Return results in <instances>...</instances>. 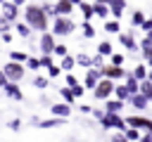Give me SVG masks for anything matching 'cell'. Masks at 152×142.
I'll return each mask as SVG.
<instances>
[{
  "instance_id": "6da1fadb",
  "label": "cell",
  "mask_w": 152,
  "mask_h": 142,
  "mask_svg": "<svg viewBox=\"0 0 152 142\" xmlns=\"http://www.w3.org/2000/svg\"><path fill=\"white\" fill-rule=\"evenodd\" d=\"M24 24L31 28V31H40V33H48V14L43 12V7L38 2H28L26 9H24Z\"/></svg>"
},
{
  "instance_id": "7a4b0ae2",
  "label": "cell",
  "mask_w": 152,
  "mask_h": 142,
  "mask_svg": "<svg viewBox=\"0 0 152 142\" xmlns=\"http://www.w3.org/2000/svg\"><path fill=\"white\" fill-rule=\"evenodd\" d=\"M76 31V21L71 17H57L52 19V36H71Z\"/></svg>"
},
{
  "instance_id": "3957f363",
  "label": "cell",
  "mask_w": 152,
  "mask_h": 142,
  "mask_svg": "<svg viewBox=\"0 0 152 142\" xmlns=\"http://www.w3.org/2000/svg\"><path fill=\"white\" fill-rule=\"evenodd\" d=\"M126 125H128V128L140 130L142 135H145V133H147V135H152V118H147V116L131 114V116H126Z\"/></svg>"
},
{
  "instance_id": "277c9868",
  "label": "cell",
  "mask_w": 152,
  "mask_h": 142,
  "mask_svg": "<svg viewBox=\"0 0 152 142\" xmlns=\"http://www.w3.org/2000/svg\"><path fill=\"white\" fill-rule=\"evenodd\" d=\"M100 123H102V128H104V130H112V128H114V130H119V133H126V130H128L126 118H124V116H119V114H107V111H104V118H102Z\"/></svg>"
},
{
  "instance_id": "5b68a950",
  "label": "cell",
  "mask_w": 152,
  "mask_h": 142,
  "mask_svg": "<svg viewBox=\"0 0 152 142\" xmlns=\"http://www.w3.org/2000/svg\"><path fill=\"white\" fill-rule=\"evenodd\" d=\"M2 73L7 76V80H10V83H19V80L24 78L26 69H24V64H14V62H7V64L2 66Z\"/></svg>"
},
{
  "instance_id": "8992f818",
  "label": "cell",
  "mask_w": 152,
  "mask_h": 142,
  "mask_svg": "<svg viewBox=\"0 0 152 142\" xmlns=\"http://www.w3.org/2000/svg\"><path fill=\"white\" fill-rule=\"evenodd\" d=\"M100 73H102V78H107V80H124L126 76H128V71L126 69H121V66H112V64H104L102 69H100Z\"/></svg>"
},
{
  "instance_id": "52a82bcc",
  "label": "cell",
  "mask_w": 152,
  "mask_h": 142,
  "mask_svg": "<svg viewBox=\"0 0 152 142\" xmlns=\"http://www.w3.org/2000/svg\"><path fill=\"white\" fill-rule=\"evenodd\" d=\"M114 88H116V85H114L112 80L102 78V80L97 83V88L93 90V97H95V99H102V102H107V99H109V95H114Z\"/></svg>"
},
{
  "instance_id": "ba28073f",
  "label": "cell",
  "mask_w": 152,
  "mask_h": 142,
  "mask_svg": "<svg viewBox=\"0 0 152 142\" xmlns=\"http://www.w3.org/2000/svg\"><path fill=\"white\" fill-rule=\"evenodd\" d=\"M100 80H102V73H100V69H88L81 83H83V88H86V90H95Z\"/></svg>"
},
{
  "instance_id": "9c48e42d",
  "label": "cell",
  "mask_w": 152,
  "mask_h": 142,
  "mask_svg": "<svg viewBox=\"0 0 152 142\" xmlns=\"http://www.w3.org/2000/svg\"><path fill=\"white\" fill-rule=\"evenodd\" d=\"M55 36L52 33H43L40 36V43H38V47H40V54H52L55 52Z\"/></svg>"
},
{
  "instance_id": "30bf717a",
  "label": "cell",
  "mask_w": 152,
  "mask_h": 142,
  "mask_svg": "<svg viewBox=\"0 0 152 142\" xmlns=\"http://www.w3.org/2000/svg\"><path fill=\"white\" fill-rule=\"evenodd\" d=\"M107 7H109V14L119 21V17H121L124 9L128 7V2H126V0H107Z\"/></svg>"
},
{
  "instance_id": "8fae6325",
  "label": "cell",
  "mask_w": 152,
  "mask_h": 142,
  "mask_svg": "<svg viewBox=\"0 0 152 142\" xmlns=\"http://www.w3.org/2000/svg\"><path fill=\"white\" fill-rule=\"evenodd\" d=\"M0 7H2V14L14 24V19L19 17V5H17L14 0H12V2H10V0H5V2H0Z\"/></svg>"
},
{
  "instance_id": "7c38bea8",
  "label": "cell",
  "mask_w": 152,
  "mask_h": 142,
  "mask_svg": "<svg viewBox=\"0 0 152 142\" xmlns=\"http://www.w3.org/2000/svg\"><path fill=\"white\" fill-rule=\"evenodd\" d=\"M50 114H52L55 118L66 121V118H69V114H71V106H69V104H64V102H57V104H52V106H50Z\"/></svg>"
},
{
  "instance_id": "4fadbf2b",
  "label": "cell",
  "mask_w": 152,
  "mask_h": 142,
  "mask_svg": "<svg viewBox=\"0 0 152 142\" xmlns=\"http://www.w3.org/2000/svg\"><path fill=\"white\" fill-rule=\"evenodd\" d=\"M119 43H121V45H124L128 52L138 50V43H135V38H133V33H131V31H126V33L121 31V33H119Z\"/></svg>"
},
{
  "instance_id": "5bb4252c",
  "label": "cell",
  "mask_w": 152,
  "mask_h": 142,
  "mask_svg": "<svg viewBox=\"0 0 152 142\" xmlns=\"http://www.w3.org/2000/svg\"><path fill=\"white\" fill-rule=\"evenodd\" d=\"M74 5H76V2H71V0H57V2H55L57 17H69L71 9H74Z\"/></svg>"
},
{
  "instance_id": "9a60e30c",
  "label": "cell",
  "mask_w": 152,
  "mask_h": 142,
  "mask_svg": "<svg viewBox=\"0 0 152 142\" xmlns=\"http://www.w3.org/2000/svg\"><path fill=\"white\" fill-rule=\"evenodd\" d=\"M93 12H95V17H100V19H107V17H112V14H109V7H107V2H102V0H95V2H93Z\"/></svg>"
},
{
  "instance_id": "2e32d148",
  "label": "cell",
  "mask_w": 152,
  "mask_h": 142,
  "mask_svg": "<svg viewBox=\"0 0 152 142\" xmlns=\"http://www.w3.org/2000/svg\"><path fill=\"white\" fill-rule=\"evenodd\" d=\"M5 92H7V97H12V99H17V102L24 99V92H21V88H19L17 83H7V85H5Z\"/></svg>"
},
{
  "instance_id": "e0dca14e",
  "label": "cell",
  "mask_w": 152,
  "mask_h": 142,
  "mask_svg": "<svg viewBox=\"0 0 152 142\" xmlns=\"http://www.w3.org/2000/svg\"><path fill=\"white\" fill-rule=\"evenodd\" d=\"M124 85H126V90H128V92H131V97H133V95H138V92H140V83H138V80H135V78H133V76H131V71H128V76H126V78H124Z\"/></svg>"
},
{
  "instance_id": "ac0fdd59",
  "label": "cell",
  "mask_w": 152,
  "mask_h": 142,
  "mask_svg": "<svg viewBox=\"0 0 152 142\" xmlns=\"http://www.w3.org/2000/svg\"><path fill=\"white\" fill-rule=\"evenodd\" d=\"M76 66V57L74 54H66V57H62V62H59V69H62V73H71V69Z\"/></svg>"
},
{
  "instance_id": "d6986e66",
  "label": "cell",
  "mask_w": 152,
  "mask_h": 142,
  "mask_svg": "<svg viewBox=\"0 0 152 142\" xmlns=\"http://www.w3.org/2000/svg\"><path fill=\"white\" fill-rule=\"evenodd\" d=\"M147 71H150V69H147L145 64H138V66L131 71V76H133L138 83H142V80H147Z\"/></svg>"
},
{
  "instance_id": "ffe728a7",
  "label": "cell",
  "mask_w": 152,
  "mask_h": 142,
  "mask_svg": "<svg viewBox=\"0 0 152 142\" xmlns=\"http://www.w3.org/2000/svg\"><path fill=\"white\" fill-rule=\"evenodd\" d=\"M114 97H116L119 102H124V104H126V102L131 99V92L126 90V85H124V83H119V85L114 88Z\"/></svg>"
},
{
  "instance_id": "44dd1931",
  "label": "cell",
  "mask_w": 152,
  "mask_h": 142,
  "mask_svg": "<svg viewBox=\"0 0 152 142\" xmlns=\"http://www.w3.org/2000/svg\"><path fill=\"white\" fill-rule=\"evenodd\" d=\"M78 5V9L83 12V21H90L93 17H95V12H93V2H76Z\"/></svg>"
},
{
  "instance_id": "7402d4cb",
  "label": "cell",
  "mask_w": 152,
  "mask_h": 142,
  "mask_svg": "<svg viewBox=\"0 0 152 142\" xmlns=\"http://www.w3.org/2000/svg\"><path fill=\"white\" fill-rule=\"evenodd\" d=\"M28 57H31V54H26V52H21V50H12V52H10V62H14V64H26Z\"/></svg>"
},
{
  "instance_id": "603a6c76",
  "label": "cell",
  "mask_w": 152,
  "mask_h": 142,
  "mask_svg": "<svg viewBox=\"0 0 152 142\" xmlns=\"http://www.w3.org/2000/svg\"><path fill=\"white\" fill-rule=\"evenodd\" d=\"M74 57H76V66H83L86 71L93 69V57H90V54H83V52H81V54H74Z\"/></svg>"
},
{
  "instance_id": "cb8c5ba5",
  "label": "cell",
  "mask_w": 152,
  "mask_h": 142,
  "mask_svg": "<svg viewBox=\"0 0 152 142\" xmlns=\"http://www.w3.org/2000/svg\"><path fill=\"white\" fill-rule=\"evenodd\" d=\"M59 95H62V102H64V104H69V106L76 102V95H74V90H71V88H66V85H64V88H59Z\"/></svg>"
},
{
  "instance_id": "d4e9b609",
  "label": "cell",
  "mask_w": 152,
  "mask_h": 142,
  "mask_svg": "<svg viewBox=\"0 0 152 142\" xmlns=\"http://www.w3.org/2000/svg\"><path fill=\"white\" fill-rule=\"evenodd\" d=\"M124 109V102H119V99H107L104 102V111L107 114H119Z\"/></svg>"
},
{
  "instance_id": "484cf974",
  "label": "cell",
  "mask_w": 152,
  "mask_h": 142,
  "mask_svg": "<svg viewBox=\"0 0 152 142\" xmlns=\"http://www.w3.org/2000/svg\"><path fill=\"white\" fill-rule=\"evenodd\" d=\"M97 54H100V57H112V54H114L112 43H109V40H102V43L97 45Z\"/></svg>"
},
{
  "instance_id": "4316f807",
  "label": "cell",
  "mask_w": 152,
  "mask_h": 142,
  "mask_svg": "<svg viewBox=\"0 0 152 142\" xmlns=\"http://www.w3.org/2000/svg\"><path fill=\"white\" fill-rule=\"evenodd\" d=\"M131 104H133V106H135V109H138V111H140V109H142V111H145V109H147V104H150V102H147V99H145V97H142V95H140V92H138V95H133V97H131Z\"/></svg>"
},
{
  "instance_id": "83f0119b",
  "label": "cell",
  "mask_w": 152,
  "mask_h": 142,
  "mask_svg": "<svg viewBox=\"0 0 152 142\" xmlns=\"http://www.w3.org/2000/svg\"><path fill=\"white\" fill-rule=\"evenodd\" d=\"M64 121L62 118H45V121H36V125L38 128H57V125H62Z\"/></svg>"
},
{
  "instance_id": "f1b7e54d",
  "label": "cell",
  "mask_w": 152,
  "mask_h": 142,
  "mask_svg": "<svg viewBox=\"0 0 152 142\" xmlns=\"http://www.w3.org/2000/svg\"><path fill=\"white\" fill-rule=\"evenodd\" d=\"M145 19H147V17H145L140 9H133V14H131V24H133V26H138V28H140V26L145 24Z\"/></svg>"
},
{
  "instance_id": "f546056e",
  "label": "cell",
  "mask_w": 152,
  "mask_h": 142,
  "mask_svg": "<svg viewBox=\"0 0 152 142\" xmlns=\"http://www.w3.org/2000/svg\"><path fill=\"white\" fill-rule=\"evenodd\" d=\"M104 31H107V33H121V24H119L116 19H107V21H104Z\"/></svg>"
},
{
  "instance_id": "4dcf8cb0",
  "label": "cell",
  "mask_w": 152,
  "mask_h": 142,
  "mask_svg": "<svg viewBox=\"0 0 152 142\" xmlns=\"http://www.w3.org/2000/svg\"><path fill=\"white\" fill-rule=\"evenodd\" d=\"M140 95H142L147 102H152V83H150V80H142V83H140Z\"/></svg>"
},
{
  "instance_id": "1f68e13d",
  "label": "cell",
  "mask_w": 152,
  "mask_h": 142,
  "mask_svg": "<svg viewBox=\"0 0 152 142\" xmlns=\"http://www.w3.org/2000/svg\"><path fill=\"white\" fill-rule=\"evenodd\" d=\"M124 137H126L128 142H140V137H142V133H140V130H135V128H128V130L124 133Z\"/></svg>"
},
{
  "instance_id": "d6a6232c",
  "label": "cell",
  "mask_w": 152,
  "mask_h": 142,
  "mask_svg": "<svg viewBox=\"0 0 152 142\" xmlns=\"http://www.w3.org/2000/svg\"><path fill=\"white\" fill-rule=\"evenodd\" d=\"M40 7H43V12L48 14V19L52 17V19H57V9H55V2H40Z\"/></svg>"
},
{
  "instance_id": "836d02e7",
  "label": "cell",
  "mask_w": 152,
  "mask_h": 142,
  "mask_svg": "<svg viewBox=\"0 0 152 142\" xmlns=\"http://www.w3.org/2000/svg\"><path fill=\"white\" fill-rule=\"evenodd\" d=\"M38 59H40V69H50V66H55V59H52V54H40Z\"/></svg>"
},
{
  "instance_id": "e575fe53",
  "label": "cell",
  "mask_w": 152,
  "mask_h": 142,
  "mask_svg": "<svg viewBox=\"0 0 152 142\" xmlns=\"http://www.w3.org/2000/svg\"><path fill=\"white\" fill-rule=\"evenodd\" d=\"M10 28H12V21H10L5 14H0V36H2V33H10Z\"/></svg>"
},
{
  "instance_id": "d590c367",
  "label": "cell",
  "mask_w": 152,
  "mask_h": 142,
  "mask_svg": "<svg viewBox=\"0 0 152 142\" xmlns=\"http://www.w3.org/2000/svg\"><path fill=\"white\" fill-rule=\"evenodd\" d=\"M81 28H83V36H86V38H95V28H93V24H90V21H83V24H81Z\"/></svg>"
},
{
  "instance_id": "8d00e7d4",
  "label": "cell",
  "mask_w": 152,
  "mask_h": 142,
  "mask_svg": "<svg viewBox=\"0 0 152 142\" xmlns=\"http://www.w3.org/2000/svg\"><path fill=\"white\" fill-rule=\"evenodd\" d=\"M17 33H19V36H24V38H28V36H31V28H28L24 21H19V24H17Z\"/></svg>"
},
{
  "instance_id": "74e56055",
  "label": "cell",
  "mask_w": 152,
  "mask_h": 142,
  "mask_svg": "<svg viewBox=\"0 0 152 142\" xmlns=\"http://www.w3.org/2000/svg\"><path fill=\"white\" fill-rule=\"evenodd\" d=\"M124 59H126L124 54H112V57H109V64H112V66H121V69H124Z\"/></svg>"
},
{
  "instance_id": "f35d334b",
  "label": "cell",
  "mask_w": 152,
  "mask_h": 142,
  "mask_svg": "<svg viewBox=\"0 0 152 142\" xmlns=\"http://www.w3.org/2000/svg\"><path fill=\"white\" fill-rule=\"evenodd\" d=\"M26 64H28V69H31V71H40V59H38V57H28V62H26Z\"/></svg>"
},
{
  "instance_id": "ab89813d",
  "label": "cell",
  "mask_w": 152,
  "mask_h": 142,
  "mask_svg": "<svg viewBox=\"0 0 152 142\" xmlns=\"http://www.w3.org/2000/svg\"><path fill=\"white\" fill-rule=\"evenodd\" d=\"M33 85H36L38 90H43V88H48V78H45V76H36V78H33Z\"/></svg>"
},
{
  "instance_id": "60d3db41",
  "label": "cell",
  "mask_w": 152,
  "mask_h": 142,
  "mask_svg": "<svg viewBox=\"0 0 152 142\" xmlns=\"http://www.w3.org/2000/svg\"><path fill=\"white\" fill-rule=\"evenodd\" d=\"M57 76H62L59 64H55V66H50V69H48V78H57Z\"/></svg>"
},
{
  "instance_id": "b9f144b4",
  "label": "cell",
  "mask_w": 152,
  "mask_h": 142,
  "mask_svg": "<svg viewBox=\"0 0 152 142\" xmlns=\"http://www.w3.org/2000/svg\"><path fill=\"white\" fill-rule=\"evenodd\" d=\"M52 54H59V57H66V54H69V52H66V45H62V43H57V45H55V52H52Z\"/></svg>"
},
{
  "instance_id": "7bdbcfd3",
  "label": "cell",
  "mask_w": 152,
  "mask_h": 142,
  "mask_svg": "<svg viewBox=\"0 0 152 142\" xmlns=\"http://www.w3.org/2000/svg\"><path fill=\"white\" fill-rule=\"evenodd\" d=\"M140 28H142V33H152V14H147V19H145V24Z\"/></svg>"
},
{
  "instance_id": "ee69618b",
  "label": "cell",
  "mask_w": 152,
  "mask_h": 142,
  "mask_svg": "<svg viewBox=\"0 0 152 142\" xmlns=\"http://www.w3.org/2000/svg\"><path fill=\"white\" fill-rule=\"evenodd\" d=\"M102 66H104V57L95 54V57H93V69H102Z\"/></svg>"
},
{
  "instance_id": "f6af8a7d",
  "label": "cell",
  "mask_w": 152,
  "mask_h": 142,
  "mask_svg": "<svg viewBox=\"0 0 152 142\" xmlns=\"http://www.w3.org/2000/svg\"><path fill=\"white\" fill-rule=\"evenodd\" d=\"M64 76H66V88H76L78 85V80H76L74 73H64Z\"/></svg>"
},
{
  "instance_id": "bcb514c9",
  "label": "cell",
  "mask_w": 152,
  "mask_h": 142,
  "mask_svg": "<svg viewBox=\"0 0 152 142\" xmlns=\"http://www.w3.org/2000/svg\"><path fill=\"white\" fill-rule=\"evenodd\" d=\"M71 90H74V95H76V99L86 95V88H83V83H78V85H76V88H71Z\"/></svg>"
},
{
  "instance_id": "7dc6e473",
  "label": "cell",
  "mask_w": 152,
  "mask_h": 142,
  "mask_svg": "<svg viewBox=\"0 0 152 142\" xmlns=\"http://www.w3.org/2000/svg\"><path fill=\"white\" fill-rule=\"evenodd\" d=\"M142 59H145V62H147V66L152 69V50H145V52H142Z\"/></svg>"
},
{
  "instance_id": "c3c4849f",
  "label": "cell",
  "mask_w": 152,
  "mask_h": 142,
  "mask_svg": "<svg viewBox=\"0 0 152 142\" xmlns=\"http://www.w3.org/2000/svg\"><path fill=\"white\" fill-rule=\"evenodd\" d=\"M19 128H21V121L19 118H12L10 121V130H19Z\"/></svg>"
},
{
  "instance_id": "681fc988",
  "label": "cell",
  "mask_w": 152,
  "mask_h": 142,
  "mask_svg": "<svg viewBox=\"0 0 152 142\" xmlns=\"http://www.w3.org/2000/svg\"><path fill=\"white\" fill-rule=\"evenodd\" d=\"M112 142H128V140L124 137V133H114L112 135Z\"/></svg>"
},
{
  "instance_id": "f907efd6",
  "label": "cell",
  "mask_w": 152,
  "mask_h": 142,
  "mask_svg": "<svg viewBox=\"0 0 152 142\" xmlns=\"http://www.w3.org/2000/svg\"><path fill=\"white\" fill-rule=\"evenodd\" d=\"M93 116H95L97 121H102V118H104V114H102V109H93Z\"/></svg>"
},
{
  "instance_id": "816d5d0a",
  "label": "cell",
  "mask_w": 152,
  "mask_h": 142,
  "mask_svg": "<svg viewBox=\"0 0 152 142\" xmlns=\"http://www.w3.org/2000/svg\"><path fill=\"white\" fill-rule=\"evenodd\" d=\"M7 83H10V80H7V76H5V73H2V69H0V88H5V85H7Z\"/></svg>"
},
{
  "instance_id": "f5cc1de1",
  "label": "cell",
  "mask_w": 152,
  "mask_h": 142,
  "mask_svg": "<svg viewBox=\"0 0 152 142\" xmlns=\"http://www.w3.org/2000/svg\"><path fill=\"white\" fill-rule=\"evenodd\" d=\"M0 38H2V43H12V38H14V36H12V33H2Z\"/></svg>"
},
{
  "instance_id": "db71d44e",
  "label": "cell",
  "mask_w": 152,
  "mask_h": 142,
  "mask_svg": "<svg viewBox=\"0 0 152 142\" xmlns=\"http://www.w3.org/2000/svg\"><path fill=\"white\" fill-rule=\"evenodd\" d=\"M78 111H83V114H93V109H90L88 104H81V106H78Z\"/></svg>"
},
{
  "instance_id": "11a10c76",
  "label": "cell",
  "mask_w": 152,
  "mask_h": 142,
  "mask_svg": "<svg viewBox=\"0 0 152 142\" xmlns=\"http://www.w3.org/2000/svg\"><path fill=\"white\" fill-rule=\"evenodd\" d=\"M147 80H150V83H152V69H150V71H147Z\"/></svg>"
}]
</instances>
